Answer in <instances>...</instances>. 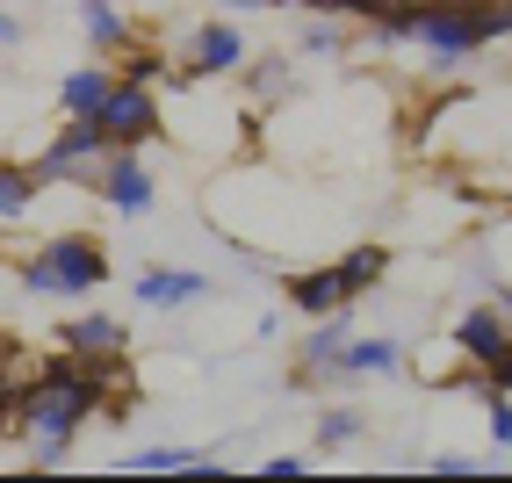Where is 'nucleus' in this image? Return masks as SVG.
<instances>
[{
    "instance_id": "14",
    "label": "nucleus",
    "mask_w": 512,
    "mask_h": 483,
    "mask_svg": "<svg viewBox=\"0 0 512 483\" xmlns=\"http://www.w3.org/2000/svg\"><path fill=\"white\" fill-rule=\"evenodd\" d=\"M80 29H87V44H94V58H116L123 44H138V22H130V8L123 0H80Z\"/></svg>"
},
{
    "instance_id": "29",
    "label": "nucleus",
    "mask_w": 512,
    "mask_h": 483,
    "mask_svg": "<svg viewBox=\"0 0 512 483\" xmlns=\"http://www.w3.org/2000/svg\"><path fill=\"white\" fill-rule=\"evenodd\" d=\"M484 375H491V383H498V390H505V397H512V339H505V354H498V361H491V368H484Z\"/></svg>"
},
{
    "instance_id": "25",
    "label": "nucleus",
    "mask_w": 512,
    "mask_h": 483,
    "mask_svg": "<svg viewBox=\"0 0 512 483\" xmlns=\"http://www.w3.org/2000/svg\"><path fill=\"white\" fill-rule=\"evenodd\" d=\"M303 15H332V22H368L375 8H390V0H289Z\"/></svg>"
},
{
    "instance_id": "4",
    "label": "nucleus",
    "mask_w": 512,
    "mask_h": 483,
    "mask_svg": "<svg viewBox=\"0 0 512 483\" xmlns=\"http://www.w3.org/2000/svg\"><path fill=\"white\" fill-rule=\"evenodd\" d=\"M109 137H101L94 116H65V130L51 137V145L29 159V174H37L44 188H94L101 181V166H109Z\"/></svg>"
},
{
    "instance_id": "9",
    "label": "nucleus",
    "mask_w": 512,
    "mask_h": 483,
    "mask_svg": "<svg viewBox=\"0 0 512 483\" xmlns=\"http://www.w3.org/2000/svg\"><path fill=\"white\" fill-rule=\"evenodd\" d=\"M217 282L202 267H145L138 282H130V296H138L145 310H188V303H202Z\"/></svg>"
},
{
    "instance_id": "12",
    "label": "nucleus",
    "mask_w": 512,
    "mask_h": 483,
    "mask_svg": "<svg viewBox=\"0 0 512 483\" xmlns=\"http://www.w3.org/2000/svg\"><path fill=\"white\" fill-rule=\"evenodd\" d=\"M116 469H130V476H174V469H188V476H217L224 455H217V447H130Z\"/></svg>"
},
{
    "instance_id": "17",
    "label": "nucleus",
    "mask_w": 512,
    "mask_h": 483,
    "mask_svg": "<svg viewBox=\"0 0 512 483\" xmlns=\"http://www.w3.org/2000/svg\"><path fill=\"white\" fill-rule=\"evenodd\" d=\"M289 310L296 318H332V310H347V289H339L332 267H289Z\"/></svg>"
},
{
    "instance_id": "19",
    "label": "nucleus",
    "mask_w": 512,
    "mask_h": 483,
    "mask_svg": "<svg viewBox=\"0 0 512 483\" xmlns=\"http://www.w3.org/2000/svg\"><path fill=\"white\" fill-rule=\"evenodd\" d=\"M37 174H29L22 159H0V224H22L29 210H37Z\"/></svg>"
},
{
    "instance_id": "26",
    "label": "nucleus",
    "mask_w": 512,
    "mask_h": 483,
    "mask_svg": "<svg viewBox=\"0 0 512 483\" xmlns=\"http://www.w3.org/2000/svg\"><path fill=\"white\" fill-rule=\"evenodd\" d=\"M426 469H433V476H491V469H505V462H498V447H491V455H433Z\"/></svg>"
},
{
    "instance_id": "1",
    "label": "nucleus",
    "mask_w": 512,
    "mask_h": 483,
    "mask_svg": "<svg viewBox=\"0 0 512 483\" xmlns=\"http://www.w3.org/2000/svg\"><path fill=\"white\" fill-rule=\"evenodd\" d=\"M87 419H101L87 361H73L58 347L51 361H37V375H29V390L15 404V440H22V455L37 469H58L65 455H73V440L87 433Z\"/></svg>"
},
{
    "instance_id": "6",
    "label": "nucleus",
    "mask_w": 512,
    "mask_h": 483,
    "mask_svg": "<svg viewBox=\"0 0 512 483\" xmlns=\"http://www.w3.org/2000/svg\"><path fill=\"white\" fill-rule=\"evenodd\" d=\"M94 195L109 202L116 217H152L159 210V174L145 166V145H116L109 166H101V181H94Z\"/></svg>"
},
{
    "instance_id": "13",
    "label": "nucleus",
    "mask_w": 512,
    "mask_h": 483,
    "mask_svg": "<svg viewBox=\"0 0 512 483\" xmlns=\"http://www.w3.org/2000/svg\"><path fill=\"white\" fill-rule=\"evenodd\" d=\"M238 80H246V101H253V109H275V101L296 94V58H289V51H260V58L246 51Z\"/></svg>"
},
{
    "instance_id": "23",
    "label": "nucleus",
    "mask_w": 512,
    "mask_h": 483,
    "mask_svg": "<svg viewBox=\"0 0 512 483\" xmlns=\"http://www.w3.org/2000/svg\"><path fill=\"white\" fill-rule=\"evenodd\" d=\"M412 29H419V0H390V8H375V15H368V37L383 44V51L412 44Z\"/></svg>"
},
{
    "instance_id": "3",
    "label": "nucleus",
    "mask_w": 512,
    "mask_h": 483,
    "mask_svg": "<svg viewBox=\"0 0 512 483\" xmlns=\"http://www.w3.org/2000/svg\"><path fill=\"white\" fill-rule=\"evenodd\" d=\"M412 44L426 51V73H455V65L484 58L498 44L491 29V0H419V29Z\"/></svg>"
},
{
    "instance_id": "10",
    "label": "nucleus",
    "mask_w": 512,
    "mask_h": 483,
    "mask_svg": "<svg viewBox=\"0 0 512 483\" xmlns=\"http://www.w3.org/2000/svg\"><path fill=\"white\" fill-rule=\"evenodd\" d=\"M347 339H354L347 310L311 318V332H303V347H296V383H311V375H332V383H339V354H347Z\"/></svg>"
},
{
    "instance_id": "30",
    "label": "nucleus",
    "mask_w": 512,
    "mask_h": 483,
    "mask_svg": "<svg viewBox=\"0 0 512 483\" xmlns=\"http://www.w3.org/2000/svg\"><path fill=\"white\" fill-rule=\"evenodd\" d=\"M231 15H267V8H289V0H224Z\"/></svg>"
},
{
    "instance_id": "28",
    "label": "nucleus",
    "mask_w": 512,
    "mask_h": 483,
    "mask_svg": "<svg viewBox=\"0 0 512 483\" xmlns=\"http://www.w3.org/2000/svg\"><path fill=\"white\" fill-rule=\"evenodd\" d=\"M22 37H29V29H22V15H15V8H0V51H15Z\"/></svg>"
},
{
    "instance_id": "20",
    "label": "nucleus",
    "mask_w": 512,
    "mask_h": 483,
    "mask_svg": "<svg viewBox=\"0 0 512 483\" xmlns=\"http://www.w3.org/2000/svg\"><path fill=\"white\" fill-rule=\"evenodd\" d=\"M368 433V419H361V404H325L318 411V426H311V440H318V455H339V447H354Z\"/></svg>"
},
{
    "instance_id": "15",
    "label": "nucleus",
    "mask_w": 512,
    "mask_h": 483,
    "mask_svg": "<svg viewBox=\"0 0 512 483\" xmlns=\"http://www.w3.org/2000/svg\"><path fill=\"white\" fill-rule=\"evenodd\" d=\"M109 87H116V58H87V65H73V73L58 80V116H94L101 101H109Z\"/></svg>"
},
{
    "instance_id": "8",
    "label": "nucleus",
    "mask_w": 512,
    "mask_h": 483,
    "mask_svg": "<svg viewBox=\"0 0 512 483\" xmlns=\"http://www.w3.org/2000/svg\"><path fill=\"white\" fill-rule=\"evenodd\" d=\"M505 339H512V318L498 303H469L462 318H455V332H448V347L469 361V368H491L498 354H505Z\"/></svg>"
},
{
    "instance_id": "24",
    "label": "nucleus",
    "mask_w": 512,
    "mask_h": 483,
    "mask_svg": "<svg viewBox=\"0 0 512 483\" xmlns=\"http://www.w3.org/2000/svg\"><path fill=\"white\" fill-rule=\"evenodd\" d=\"M476 404H484V426H491V447H498V455H512V397L491 383L484 397H476Z\"/></svg>"
},
{
    "instance_id": "21",
    "label": "nucleus",
    "mask_w": 512,
    "mask_h": 483,
    "mask_svg": "<svg viewBox=\"0 0 512 483\" xmlns=\"http://www.w3.org/2000/svg\"><path fill=\"white\" fill-rule=\"evenodd\" d=\"M29 375H37V361H29L15 339H0V426H15V404L29 390Z\"/></svg>"
},
{
    "instance_id": "22",
    "label": "nucleus",
    "mask_w": 512,
    "mask_h": 483,
    "mask_svg": "<svg viewBox=\"0 0 512 483\" xmlns=\"http://www.w3.org/2000/svg\"><path fill=\"white\" fill-rule=\"evenodd\" d=\"M339 51H347V29H339L332 15H311V22L296 29V44H289V58H318V65L339 58Z\"/></svg>"
},
{
    "instance_id": "18",
    "label": "nucleus",
    "mask_w": 512,
    "mask_h": 483,
    "mask_svg": "<svg viewBox=\"0 0 512 483\" xmlns=\"http://www.w3.org/2000/svg\"><path fill=\"white\" fill-rule=\"evenodd\" d=\"M332 274H339V289H347V303H354V296H368V289H383L390 246H347V253L332 260Z\"/></svg>"
},
{
    "instance_id": "11",
    "label": "nucleus",
    "mask_w": 512,
    "mask_h": 483,
    "mask_svg": "<svg viewBox=\"0 0 512 483\" xmlns=\"http://www.w3.org/2000/svg\"><path fill=\"white\" fill-rule=\"evenodd\" d=\"M58 347L73 354V361L123 354V347H130V325H123V318H109V310H80V318H65V325H58Z\"/></svg>"
},
{
    "instance_id": "27",
    "label": "nucleus",
    "mask_w": 512,
    "mask_h": 483,
    "mask_svg": "<svg viewBox=\"0 0 512 483\" xmlns=\"http://www.w3.org/2000/svg\"><path fill=\"white\" fill-rule=\"evenodd\" d=\"M303 469H311V455H267L260 462V476H303Z\"/></svg>"
},
{
    "instance_id": "7",
    "label": "nucleus",
    "mask_w": 512,
    "mask_h": 483,
    "mask_svg": "<svg viewBox=\"0 0 512 483\" xmlns=\"http://www.w3.org/2000/svg\"><path fill=\"white\" fill-rule=\"evenodd\" d=\"M246 65V37H238L231 15H210V22H188L181 29V73L188 80H224Z\"/></svg>"
},
{
    "instance_id": "16",
    "label": "nucleus",
    "mask_w": 512,
    "mask_h": 483,
    "mask_svg": "<svg viewBox=\"0 0 512 483\" xmlns=\"http://www.w3.org/2000/svg\"><path fill=\"white\" fill-rule=\"evenodd\" d=\"M397 368H404V347L390 332H354L339 354V383H368V375H397Z\"/></svg>"
},
{
    "instance_id": "5",
    "label": "nucleus",
    "mask_w": 512,
    "mask_h": 483,
    "mask_svg": "<svg viewBox=\"0 0 512 483\" xmlns=\"http://www.w3.org/2000/svg\"><path fill=\"white\" fill-rule=\"evenodd\" d=\"M94 123H101V137H109V145H152V137L166 130V116H159V87L116 73V87H109V101L94 109Z\"/></svg>"
},
{
    "instance_id": "2",
    "label": "nucleus",
    "mask_w": 512,
    "mask_h": 483,
    "mask_svg": "<svg viewBox=\"0 0 512 483\" xmlns=\"http://www.w3.org/2000/svg\"><path fill=\"white\" fill-rule=\"evenodd\" d=\"M15 282L29 296H58V303H87L101 282H109V246L87 231H51L44 246H29L22 267H15Z\"/></svg>"
}]
</instances>
